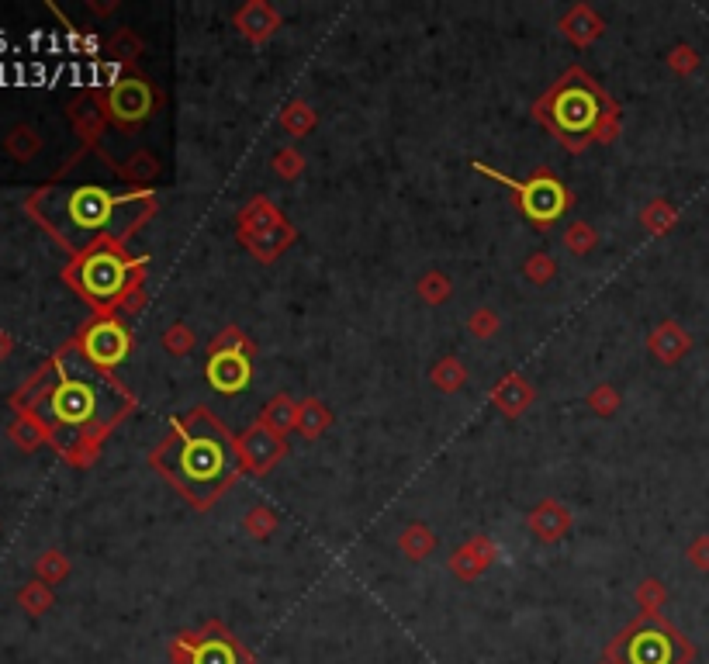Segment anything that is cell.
I'll return each mask as SVG.
<instances>
[{
	"instance_id": "obj_1",
	"label": "cell",
	"mask_w": 709,
	"mask_h": 664,
	"mask_svg": "<svg viewBox=\"0 0 709 664\" xmlns=\"http://www.w3.org/2000/svg\"><path fill=\"white\" fill-rule=\"evenodd\" d=\"M28 415L42 422L59 450L104 433L128 409V395L97 364H90L80 346L63 350L52 360L49 374L21 398Z\"/></svg>"
},
{
	"instance_id": "obj_2",
	"label": "cell",
	"mask_w": 709,
	"mask_h": 664,
	"mask_svg": "<svg viewBox=\"0 0 709 664\" xmlns=\"http://www.w3.org/2000/svg\"><path fill=\"white\" fill-rule=\"evenodd\" d=\"M32 215L73 253H90L108 239L139 229L153 211L146 191H108V187H45L32 198Z\"/></svg>"
},
{
	"instance_id": "obj_3",
	"label": "cell",
	"mask_w": 709,
	"mask_h": 664,
	"mask_svg": "<svg viewBox=\"0 0 709 664\" xmlns=\"http://www.w3.org/2000/svg\"><path fill=\"white\" fill-rule=\"evenodd\" d=\"M156 467H163L187 498L205 505L236 478L239 454L229 433L208 412H191L156 454Z\"/></svg>"
},
{
	"instance_id": "obj_4",
	"label": "cell",
	"mask_w": 709,
	"mask_h": 664,
	"mask_svg": "<svg viewBox=\"0 0 709 664\" xmlns=\"http://www.w3.org/2000/svg\"><path fill=\"white\" fill-rule=\"evenodd\" d=\"M135 277H139V263L128 260V256L111 249L108 243L84 253L77 260V267L70 270V281L77 284L80 294L101 308L115 305V301L132 288Z\"/></svg>"
},
{
	"instance_id": "obj_5",
	"label": "cell",
	"mask_w": 709,
	"mask_h": 664,
	"mask_svg": "<svg viewBox=\"0 0 709 664\" xmlns=\"http://www.w3.org/2000/svg\"><path fill=\"white\" fill-rule=\"evenodd\" d=\"M616 654H620V664H689L692 647L665 620L651 616L623 633Z\"/></svg>"
},
{
	"instance_id": "obj_6",
	"label": "cell",
	"mask_w": 709,
	"mask_h": 664,
	"mask_svg": "<svg viewBox=\"0 0 709 664\" xmlns=\"http://www.w3.org/2000/svg\"><path fill=\"white\" fill-rule=\"evenodd\" d=\"M599 118H602V101L585 77L564 80L557 87V94L550 97V122H554L561 135H571V139L592 135Z\"/></svg>"
},
{
	"instance_id": "obj_7",
	"label": "cell",
	"mask_w": 709,
	"mask_h": 664,
	"mask_svg": "<svg viewBox=\"0 0 709 664\" xmlns=\"http://www.w3.org/2000/svg\"><path fill=\"white\" fill-rule=\"evenodd\" d=\"M128 332L122 322H115V319H101V322H94L87 332H84V339H80V350H84V357L90 360V364H97L104 371V367H115V364H122V360L128 357Z\"/></svg>"
},
{
	"instance_id": "obj_8",
	"label": "cell",
	"mask_w": 709,
	"mask_h": 664,
	"mask_svg": "<svg viewBox=\"0 0 709 664\" xmlns=\"http://www.w3.org/2000/svg\"><path fill=\"white\" fill-rule=\"evenodd\" d=\"M505 184L519 191V205H523V211L533 218V222H550V218L564 208L561 184H554L550 177H537V180H530L526 187L512 184V180H505Z\"/></svg>"
},
{
	"instance_id": "obj_9",
	"label": "cell",
	"mask_w": 709,
	"mask_h": 664,
	"mask_svg": "<svg viewBox=\"0 0 709 664\" xmlns=\"http://www.w3.org/2000/svg\"><path fill=\"white\" fill-rule=\"evenodd\" d=\"M108 108H111V115H115L118 122H139V118H146V111L153 108V94H149L146 83L122 80L108 94Z\"/></svg>"
},
{
	"instance_id": "obj_10",
	"label": "cell",
	"mask_w": 709,
	"mask_h": 664,
	"mask_svg": "<svg viewBox=\"0 0 709 664\" xmlns=\"http://www.w3.org/2000/svg\"><path fill=\"white\" fill-rule=\"evenodd\" d=\"M187 664H243V651L229 633H208V637L194 640Z\"/></svg>"
},
{
	"instance_id": "obj_11",
	"label": "cell",
	"mask_w": 709,
	"mask_h": 664,
	"mask_svg": "<svg viewBox=\"0 0 709 664\" xmlns=\"http://www.w3.org/2000/svg\"><path fill=\"white\" fill-rule=\"evenodd\" d=\"M208 377L215 388L222 391H239L246 381H250V364H246L239 353H222L208 364Z\"/></svg>"
},
{
	"instance_id": "obj_12",
	"label": "cell",
	"mask_w": 709,
	"mask_h": 664,
	"mask_svg": "<svg viewBox=\"0 0 709 664\" xmlns=\"http://www.w3.org/2000/svg\"><path fill=\"white\" fill-rule=\"evenodd\" d=\"M42 436H45V429H42V422L35 419V415H21L18 426H14V440H18L25 450H32L35 443L42 440Z\"/></svg>"
},
{
	"instance_id": "obj_13",
	"label": "cell",
	"mask_w": 709,
	"mask_h": 664,
	"mask_svg": "<svg viewBox=\"0 0 709 664\" xmlns=\"http://www.w3.org/2000/svg\"><path fill=\"white\" fill-rule=\"evenodd\" d=\"M21 606H25L28 613H45V609H49V592H42L39 585L25 588V592H21Z\"/></svg>"
},
{
	"instance_id": "obj_14",
	"label": "cell",
	"mask_w": 709,
	"mask_h": 664,
	"mask_svg": "<svg viewBox=\"0 0 709 664\" xmlns=\"http://www.w3.org/2000/svg\"><path fill=\"white\" fill-rule=\"evenodd\" d=\"M59 571H63V568H59V561H49V564H45V575H59Z\"/></svg>"
},
{
	"instance_id": "obj_15",
	"label": "cell",
	"mask_w": 709,
	"mask_h": 664,
	"mask_svg": "<svg viewBox=\"0 0 709 664\" xmlns=\"http://www.w3.org/2000/svg\"><path fill=\"white\" fill-rule=\"evenodd\" d=\"M7 350H11V343H7V339H4V336H0V357H4V353H7Z\"/></svg>"
}]
</instances>
